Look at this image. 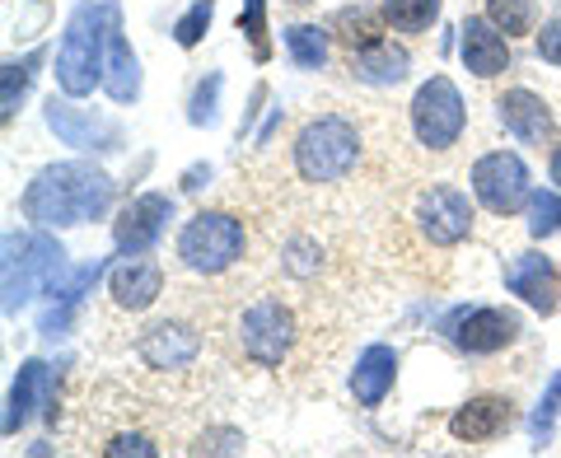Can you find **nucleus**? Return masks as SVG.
Returning a JSON list of instances; mask_svg holds the SVG:
<instances>
[{"mask_svg":"<svg viewBox=\"0 0 561 458\" xmlns=\"http://www.w3.org/2000/svg\"><path fill=\"white\" fill-rule=\"evenodd\" d=\"M24 220L43 229H66V225H90L113 206V179L94 164L66 160L47 164L38 179L24 187Z\"/></svg>","mask_w":561,"mask_h":458,"instance_id":"f257e3e1","label":"nucleus"},{"mask_svg":"<svg viewBox=\"0 0 561 458\" xmlns=\"http://www.w3.org/2000/svg\"><path fill=\"white\" fill-rule=\"evenodd\" d=\"M66 276V249L38 229H10L5 234V262H0V305L5 313H20L33 295H51Z\"/></svg>","mask_w":561,"mask_h":458,"instance_id":"f03ea898","label":"nucleus"},{"mask_svg":"<svg viewBox=\"0 0 561 458\" xmlns=\"http://www.w3.org/2000/svg\"><path fill=\"white\" fill-rule=\"evenodd\" d=\"M117 5H80L70 14V24L61 33V51H57V84L61 94L84 99L94 94V84H103V57H108V24H113Z\"/></svg>","mask_w":561,"mask_h":458,"instance_id":"7ed1b4c3","label":"nucleus"},{"mask_svg":"<svg viewBox=\"0 0 561 458\" xmlns=\"http://www.w3.org/2000/svg\"><path fill=\"white\" fill-rule=\"evenodd\" d=\"M360 164V127L342 113L309 117L295 136V173L305 183H342Z\"/></svg>","mask_w":561,"mask_h":458,"instance_id":"20e7f679","label":"nucleus"},{"mask_svg":"<svg viewBox=\"0 0 561 458\" xmlns=\"http://www.w3.org/2000/svg\"><path fill=\"white\" fill-rule=\"evenodd\" d=\"M243 225L239 216H230V210H202V216H192L183 225L179 234V257L187 272L197 276H220L230 272L234 262L243 257Z\"/></svg>","mask_w":561,"mask_h":458,"instance_id":"39448f33","label":"nucleus"},{"mask_svg":"<svg viewBox=\"0 0 561 458\" xmlns=\"http://www.w3.org/2000/svg\"><path fill=\"white\" fill-rule=\"evenodd\" d=\"M295 342H300V323H295V313H290L286 299L262 295V299H253V305L243 309L239 346H243V356H249L257 369H280L290 360Z\"/></svg>","mask_w":561,"mask_h":458,"instance_id":"423d86ee","label":"nucleus"},{"mask_svg":"<svg viewBox=\"0 0 561 458\" xmlns=\"http://www.w3.org/2000/svg\"><path fill=\"white\" fill-rule=\"evenodd\" d=\"M408 113H412V131H416V140H421L426 150H449V146H459L468 108H463L459 84H454L449 76H431L426 84H421Z\"/></svg>","mask_w":561,"mask_h":458,"instance_id":"0eeeda50","label":"nucleus"},{"mask_svg":"<svg viewBox=\"0 0 561 458\" xmlns=\"http://www.w3.org/2000/svg\"><path fill=\"white\" fill-rule=\"evenodd\" d=\"M472 197H478L491 216H519V210L534 202L529 169H524V160L511 150H491L472 164Z\"/></svg>","mask_w":561,"mask_h":458,"instance_id":"6e6552de","label":"nucleus"},{"mask_svg":"<svg viewBox=\"0 0 561 458\" xmlns=\"http://www.w3.org/2000/svg\"><path fill=\"white\" fill-rule=\"evenodd\" d=\"M519 319L511 309H459L454 319L445 323V337L463 351V356H496V351L515 346L519 342Z\"/></svg>","mask_w":561,"mask_h":458,"instance_id":"1a4fd4ad","label":"nucleus"},{"mask_svg":"<svg viewBox=\"0 0 561 458\" xmlns=\"http://www.w3.org/2000/svg\"><path fill=\"white\" fill-rule=\"evenodd\" d=\"M416 225L435 249H454V243H463L472 234V202L459 187H431L416 202Z\"/></svg>","mask_w":561,"mask_h":458,"instance_id":"9d476101","label":"nucleus"},{"mask_svg":"<svg viewBox=\"0 0 561 458\" xmlns=\"http://www.w3.org/2000/svg\"><path fill=\"white\" fill-rule=\"evenodd\" d=\"M173 220V197H164V192H146V197L127 202V210L117 216L113 225V243L122 257H136V253H150L154 239L169 229Z\"/></svg>","mask_w":561,"mask_h":458,"instance_id":"9b49d317","label":"nucleus"},{"mask_svg":"<svg viewBox=\"0 0 561 458\" xmlns=\"http://www.w3.org/2000/svg\"><path fill=\"white\" fill-rule=\"evenodd\" d=\"M47 127L57 131L61 146H76V150H117L122 146V131L113 122H103L94 113H84L66 99H47Z\"/></svg>","mask_w":561,"mask_h":458,"instance_id":"f8f14e48","label":"nucleus"},{"mask_svg":"<svg viewBox=\"0 0 561 458\" xmlns=\"http://www.w3.org/2000/svg\"><path fill=\"white\" fill-rule=\"evenodd\" d=\"M496 122L519 140V146H538L542 150V146H552V136H557L552 108L534 90H505L496 99Z\"/></svg>","mask_w":561,"mask_h":458,"instance_id":"ddd939ff","label":"nucleus"},{"mask_svg":"<svg viewBox=\"0 0 561 458\" xmlns=\"http://www.w3.org/2000/svg\"><path fill=\"white\" fill-rule=\"evenodd\" d=\"M511 426H515V402L501 393L468 398L463 408L449 416V435L459 439V445H486V439H501Z\"/></svg>","mask_w":561,"mask_h":458,"instance_id":"4468645a","label":"nucleus"},{"mask_svg":"<svg viewBox=\"0 0 561 458\" xmlns=\"http://www.w3.org/2000/svg\"><path fill=\"white\" fill-rule=\"evenodd\" d=\"M505 290L519 295L524 305L542 313V319L561 305L557 267H552V257H542V253H515L511 262H505Z\"/></svg>","mask_w":561,"mask_h":458,"instance_id":"2eb2a0df","label":"nucleus"},{"mask_svg":"<svg viewBox=\"0 0 561 458\" xmlns=\"http://www.w3.org/2000/svg\"><path fill=\"white\" fill-rule=\"evenodd\" d=\"M463 38H459V51H463V66L472 70L478 80H496L505 66H511V38L486 20V14H472L463 20Z\"/></svg>","mask_w":561,"mask_h":458,"instance_id":"dca6fc26","label":"nucleus"},{"mask_svg":"<svg viewBox=\"0 0 561 458\" xmlns=\"http://www.w3.org/2000/svg\"><path fill=\"white\" fill-rule=\"evenodd\" d=\"M108 295H113V305L127 309V313L150 309L154 299L164 295V267H160L154 257H146V253L122 257V267H117L113 280H108Z\"/></svg>","mask_w":561,"mask_h":458,"instance_id":"f3484780","label":"nucleus"},{"mask_svg":"<svg viewBox=\"0 0 561 458\" xmlns=\"http://www.w3.org/2000/svg\"><path fill=\"white\" fill-rule=\"evenodd\" d=\"M202 356V332L187 323H154L140 337V360L150 369H187Z\"/></svg>","mask_w":561,"mask_h":458,"instance_id":"a211bd4d","label":"nucleus"},{"mask_svg":"<svg viewBox=\"0 0 561 458\" xmlns=\"http://www.w3.org/2000/svg\"><path fill=\"white\" fill-rule=\"evenodd\" d=\"M393 379H398V351L375 342L360 351L356 369H351V398H356L360 408H379V402L389 398Z\"/></svg>","mask_w":561,"mask_h":458,"instance_id":"6ab92c4d","label":"nucleus"},{"mask_svg":"<svg viewBox=\"0 0 561 458\" xmlns=\"http://www.w3.org/2000/svg\"><path fill=\"white\" fill-rule=\"evenodd\" d=\"M346 70L356 76L360 84H398V80H408V70H412V57H408V47H393V43H370V47H360V51H346Z\"/></svg>","mask_w":561,"mask_h":458,"instance_id":"aec40b11","label":"nucleus"},{"mask_svg":"<svg viewBox=\"0 0 561 458\" xmlns=\"http://www.w3.org/2000/svg\"><path fill=\"white\" fill-rule=\"evenodd\" d=\"M103 90H108L113 103H136L140 99V61L136 51L127 47V38H122V24L113 14L108 24V57H103Z\"/></svg>","mask_w":561,"mask_h":458,"instance_id":"412c9836","label":"nucleus"},{"mask_svg":"<svg viewBox=\"0 0 561 458\" xmlns=\"http://www.w3.org/2000/svg\"><path fill=\"white\" fill-rule=\"evenodd\" d=\"M47 383H51V365L47 360H24L20 375L10 383V408H5V435H14L24 421L43 408L47 398Z\"/></svg>","mask_w":561,"mask_h":458,"instance_id":"4be33fe9","label":"nucleus"},{"mask_svg":"<svg viewBox=\"0 0 561 458\" xmlns=\"http://www.w3.org/2000/svg\"><path fill=\"white\" fill-rule=\"evenodd\" d=\"M383 24H389V14H383V5H342L337 14L328 20V33L337 38L346 51H360L370 43H383Z\"/></svg>","mask_w":561,"mask_h":458,"instance_id":"5701e85b","label":"nucleus"},{"mask_svg":"<svg viewBox=\"0 0 561 458\" xmlns=\"http://www.w3.org/2000/svg\"><path fill=\"white\" fill-rule=\"evenodd\" d=\"M38 66H43V51H28L24 61H5V76H0V122H14Z\"/></svg>","mask_w":561,"mask_h":458,"instance_id":"b1692460","label":"nucleus"},{"mask_svg":"<svg viewBox=\"0 0 561 458\" xmlns=\"http://www.w3.org/2000/svg\"><path fill=\"white\" fill-rule=\"evenodd\" d=\"M328 38H332V33L319 28V24H295V28H286L290 61L300 66V70H319L328 61Z\"/></svg>","mask_w":561,"mask_h":458,"instance_id":"393cba45","label":"nucleus"},{"mask_svg":"<svg viewBox=\"0 0 561 458\" xmlns=\"http://www.w3.org/2000/svg\"><path fill=\"white\" fill-rule=\"evenodd\" d=\"M486 20L505 38H524V33L538 28V0H486Z\"/></svg>","mask_w":561,"mask_h":458,"instance_id":"a878e982","label":"nucleus"},{"mask_svg":"<svg viewBox=\"0 0 561 458\" xmlns=\"http://www.w3.org/2000/svg\"><path fill=\"white\" fill-rule=\"evenodd\" d=\"M445 0H383V14L398 33H426L435 20H440Z\"/></svg>","mask_w":561,"mask_h":458,"instance_id":"bb28decb","label":"nucleus"},{"mask_svg":"<svg viewBox=\"0 0 561 458\" xmlns=\"http://www.w3.org/2000/svg\"><path fill=\"white\" fill-rule=\"evenodd\" d=\"M239 33L253 47V61H272V28H267V0H243Z\"/></svg>","mask_w":561,"mask_h":458,"instance_id":"cd10ccee","label":"nucleus"},{"mask_svg":"<svg viewBox=\"0 0 561 458\" xmlns=\"http://www.w3.org/2000/svg\"><path fill=\"white\" fill-rule=\"evenodd\" d=\"M210 20H216V0H192V5H187V14H183L179 24H173V43L192 51V47H197V43L206 38Z\"/></svg>","mask_w":561,"mask_h":458,"instance_id":"c85d7f7f","label":"nucleus"},{"mask_svg":"<svg viewBox=\"0 0 561 458\" xmlns=\"http://www.w3.org/2000/svg\"><path fill=\"white\" fill-rule=\"evenodd\" d=\"M220 84H225V76H220V70H210V76L197 84V94H192V103H187V122H192V127H210V122H216Z\"/></svg>","mask_w":561,"mask_h":458,"instance_id":"c756f323","label":"nucleus"},{"mask_svg":"<svg viewBox=\"0 0 561 458\" xmlns=\"http://www.w3.org/2000/svg\"><path fill=\"white\" fill-rule=\"evenodd\" d=\"M557 412H561V375H552V379H548V393H542L538 412H534V421H529V431H534V445H538V449H542V445H548V439H552Z\"/></svg>","mask_w":561,"mask_h":458,"instance_id":"7c9ffc66","label":"nucleus"},{"mask_svg":"<svg viewBox=\"0 0 561 458\" xmlns=\"http://www.w3.org/2000/svg\"><path fill=\"white\" fill-rule=\"evenodd\" d=\"M561 229V197L557 192H534L529 202V234L534 239H548Z\"/></svg>","mask_w":561,"mask_h":458,"instance_id":"2f4dec72","label":"nucleus"},{"mask_svg":"<svg viewBox=\"0 0 561 458\" xmlns=\"http://www.w3.org/2000/svg\"><path fill=\"white\" fill-rule=\"evenodd\" d=\"M103 454H108V458H122V454H140V458H154V454H160V445H154V439L150 435H113L108 439V445H103Z\"/></svg>","mask_w":561,"mask_h":458,"instance_id":"473e14b6","label":"nucleus"},{"mask_svg":"<svg viewBox=\"0 0 561 458\" xmlns=\"http://www.w3.org/2000/svg\"><path fill=\"white\" fill-rule=\"evenodd\" d=\"M313 253H319V249H313L309 239H295L290 249H286V272L290 276H309L313 267H319V257H313Z\"/></svg>","mask_w":561,"mask_h":458,"instance_id":"72a5a7b5","label":"nucleus"},{"mask_svg":"<svg viewBox=\"0 0 561 458\" xmlns=\"http://www.w3.org/2000/svg\"><path fill=\"white\" fill-rule=\"evenodd\" d=\"M538 57L561 70V20L542 24V33H538Z\"/></svg>","mask_w":561,"mask_h":458,"instance_id":"f704fd0d","label":"nucleus"},{"mask_svg":"<svg viewBox=\"0 0 561 458\" xmlns=\"http://www.w3.org/2000/svg\"><path fill=\"white\" fill-rule=\"evenodd\" d=\"M552 183H557V187H561V146H557V150H552Z\"/></svg>","mask_w":561,"mask_h":458,"instance_id":"c9c22d12","label":"nucleus"},{"mask_svg":"<svg viewBox=\"0 0 561 458\" xmlns=\"http://www.w3.org/2000/svg\"><path fill=\"white\" fill-rule=\"evenodd\" d=\"M295 5H305V0H295Z\"/></svg>","mask_w":561,"mask_h":458,"instance_id":"e433bc0d","label":"nucleus"},{"mask_svg":"<svg viewBox=\"0 0 561 458\" xmlns=\"http://www.w3.org/2000/svg\"><path fill=\"white\" fill-rule=\"evenodd\" d=\"M557 10H561V0H557Z\"/></svg>","mask_w":561,"mask_h":458,"instance_id":"4c0bfd02","label":"nucleus"}]
</instances>
